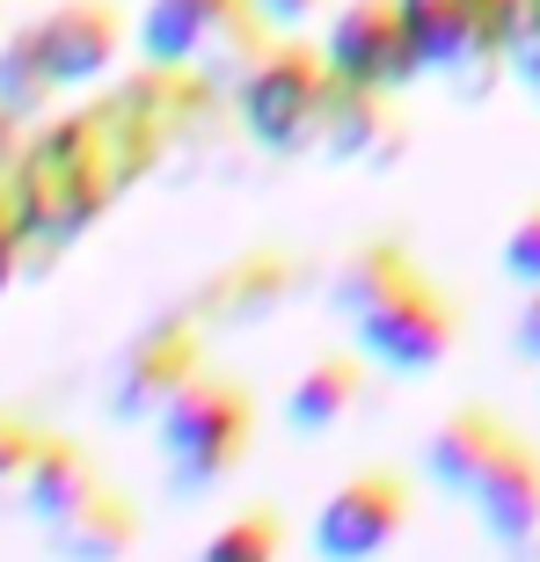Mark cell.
Listing matches in <instances>:
<instances>
[{
	"mask_svg": "<svg viewBox=\"0 0 540 562\" xmlns=\"http://www.w3.org/2000/svg\"><path fill=\"white\" fill-rule=\"evenodd\" d=\"M8 190H15L22 227H30L22 278H44L117 198H125V176H117V154H110L103 110L95 103L44 110L37 125H30V139H22L15 168H8Z\"/></svg>",
	"mask_w": 540,
	"mask_h": 562,
	"instance_id": "6da1fadb",
	"label": "cell"
},
{
	"mask_svg": "<svg viewBox=\"0 0 540 562\" xmlns=\"http://www.w3.org/2000/svg\"><path fill=\"white\" fill-rule=\"evenodd\" d=\"M125 8L117 0H59L0 37V110L37 125L66 88H95L125 59Z\"/></svg>",
	"mask_w": 540,
	"mask_h": 562,
	"instance_id": "7a4b0ae2",
	"label": "cell"
},
{
	"mask_svg": "<svg viewBox=\"0 0 540 562\" xmlns=\"http://www.w3.org/2000/svg\"><path fill=\"white\" fill-rule=\"evenodd\" d=\"M329 95H336V74H329V52L307 37H278L263 59L234 81V125L256 154H307L322 146V117H329Z\"/></svg>",
	"mask_w": 540,
	"mask_h": 562,
	"instance_id": "3957f363",
	"label": "cell"
},
{
	"mask_svg": "<svg viewBox=\"0 0 540 562\" xmlns=\"http://www.w3.org/2000/svg\"><path fill=\"white\" fill-rule=\"evenodd\" d=\"M154 431H161L168 490H176V497H212L256 446V395L227 373H198L183 395L154 417Z\"/></svg>",
	"mask_w": 540,
	"mask_h": 562,
	"instance_id": "277c9868",
	"label": "cell"
},
{
	"mask_svg": "<svg viewBox=\"0 0 540 562\" xmlns=\"http://www.w3.org/2000/svg\"><path fill=\"white\" fill-rule=\"evenodd\" d=\"M453 336H460L453 300L438 292V278L424 271L416 256L373 292V300H365V307L351 314V344L373 358L380 373H402V380H416V373H431V366H446Z\"/></svg>",
	"mask_w": 540,
	"mask_h": 562,
	"instance_id": "5b68a950",
	"label": "cell"
},
{
	"mask_svg": "<svg viewBox=\"0 0 540 562\" xmlns=\"http://www.w3.org/2000/svg\"><path fill=\"white\" fill-rule=\"evenodd\" d=\"M205 322L176 300V307H161L154 322H139V329L125 336V351L110 358V387H103V409L117 424H154L168 409V402L183 395L190 380L205 373Z\"/></svg>",
	"mask_w": 540,
	"mask_h": 562,
	"instance_id": "8992f818",
	"label": "cell"
},
{
	"mask_svg": "<svg viewBox=\"0 0 540 562\" xmlns=\"http://www.w3.org/2000/svg\"><path fill=\"white\" fill-rule=\"evenodd\" d=\"M409 512H416V482L402 468H358L314 512V555L322 562H380L402 541Z\"/></svg>",
	"mask_w": 540,
	"mask_h": 562,
	"instance_id": "52a82bcc",
	"label": "cell"
},
{
	"mask_svg": "<svg viewBox=\"0 0 540 562\" xmlns=\"http://www.w3.org/2000/svg\"><path fill=\"white\" fill-rule=\"evenodd\" d=\"M402 15H409L424 66L446 74L468 103L504 81V8H490V0H402Z\"/></svg>",
	"mask_w": 540,
	"mask_h": 562,
	"instance_id": "ba28073f",
	"label": "cell"
},
{
	"mask_svg": "<svg viewBox=\"0 0 540 562\" xmlns=\"http://www.w3.org/2000/svg\"><path fill=\"white\" fill-rule=\"evenodd\" d=\"M329 74L351 88H380V95H402L416 88V74H431L424 52L409 37V15H402V0H351L344 15H329Z\"/></svg>",
	"mask_w": 540,
	"mask_h": 562,
	"instance_id": "9c48e42d",
	"label": "cell"
},
{
	"mask_svg": "<svg viewBox=\"0 0 540 562\" xmlns=\"http://www.w3.org/2000/svg\"><path fill=\"white\" fill-rule=\"evenodd\" d=\"M292 292H300V256L263 241V249H241V256H227L220 271H205L183 307L198 314L205 329H263L270 314L292 307Z\"/></svg>",
	"mask_w": 540,
	"mask_h": 562,
	"instance_id": "30bf717a",
	"label": "cell"
},
{
	"mask_svg": "<svg viewBox=\"0 0 540 562\" xmlns=\"http://www.w3.org/2000/svg\"><path fill=\"white\" fill-rule=\"evenodd\" d=\"M468 504H475V519H482V533L504 548V555H519L526 548V533H533V519H540V446L533 438H504V453L482 468V482L468 490Z\"/></svg>",
	"mask_w": 540,
	"mask_h": 562,
	"instance_id": "8fae6325",
	"label": "cell"
},
{
	"mask_svg": "<svg viewBox=\"0 0 540 562\" xmlns=\"http://www.w3.org/2000/svg\"><path fill=\"white\" fill-rule=\"evenodd\" d=\"M139 533H146L139 504L125 490L95 482L74 512H59V519L44 526V548H52V562H125L139 548Z\"/></svg>",
	"mask_w": 540,
	"mask_h": 562,
	"instance_id": "7c38bea8",
	"label": "cell"
},
{
	"mask_svg": "<svg viewBox=\"0 0 540 562\" xmlns=\"http://www.w3.org/2000/svg\"><path fill=\"white\" fill-rule=\"evenodd\" d=\"M249 8L256 0H146V15L132 22V44H139V59L190 66V59H205Z\"/></svg>",
	"mask_w": 540,
	"mask_h": 562,
	"instance_id": "4fadbf2b",
	"label": "cell"
},
{
	"mask_svg": "<svg viewBox=\"0 0 540 562\" xmlns=\"http://www.w3.org/2000/svg\"><path fill=\"white\" fill-rule=\"evenodd\" d=\"M322 154H329V161H358V168H387V161H402V117H395V95L336 81L329 117H322Z\"/></svg>",
	"mask_w": 540,
	"mask_h": 562,
	"instance_id": "5bb4252c",
	"label": "cell"
},
{
	"mask_svg": "<svg viewBox=\"0 0 540 562\" xmlns=\"http://www.w3.org/2000/svg\"><path fill=\"white\" fill-rule=\"evenodd\" d=\"M504 438H511V424H504L490 402H460L453 417L431 431V446H424V475H431L446 497H468L482 482V468L504 453Z\"/></svg>",
	"mask_w": 540,
	"mask_h": 562,
	"instance_id": "9a60e30c",
	"label": "cell"
},
{
	"mask_svg": "<svg viewBox=\"0 0 540 562\" xmlns=\"http://www.w3.org/2000/svg\"><path fill=\"white\" fill-rule=\"evenodd\" d=\"M365 366L373 358L358 351H322L307 366V373L285 387V424H292V438H322V431H336V424L351 417L358 402H365Z\"/></svg>",
	"mask_w": 540,
	"mask_h": 562,
	"instance_id": "2e32d148",
	"label": "cell"
},
{
	"mask_svg": "<svg viewBox=\"0 0 540 562\" xmlns=\"http://www.w3.org/2000/svg\"><path fill=\"white\" fill-rule=\"evenodd\" d=\"M95 482H103V468H95V453H88L81 438L44 431L37 453H30V468H22L15 512H22V519H37V526H52L59 512H74V504H81Z\"/></svg>",
	"mask_w": 540,
	"mask_h": 562,
	"instance_id": "e0dca14e",
	"label": "cell"
},
{
	"mask_svg": "<svg viewBox=\"0 0 540 562\" xmlns=\"http://www.w3.org/2000/svg\"><path fill=\"white\" fill-rule=\"evenodd\" d=\"M402 263H409V241H402V234H365V241H351L344 263L329 271V307L351 322V314L365 307V300L402 271Z\"/></svg>",
	"mask_w": 540,
	"mask_h": 562,
	"instance_id": "ac0fdd59",
	"label": "cell"
},
{
	"mask_svg": "<svg viewBox=\"0 0 540 562\" xmlns=\"http://www.w3.org/2000/svg\"><path fill=\"white\" fill-rule=\"evenodd\" d=\"M278 555H285V512H278V504H241V512L198 548V562H278Z\"/></svg>",
	"mask_w": 540,
	"mask_h": 562,
	"instance_id": "d6986e66",
	"label": "cell"
},
{
	"mask_svg": "<svg viewBox=\"0 0 540 562\" xmlns=\"http://www.w3.org/2000/svg\"><path fill=\"white\" fill-rule=\"evenodd\" d=\"M504 74L519 88L540 81V0H511L504 15Z\"/></svg>",
	"mask_w": 540,
	"mask_h": 562,
	"instance_id": "ffe728a7",
	"label": "cell"
},
{
	"mask_svg": "<svg viewBox=\"0 0 540 562\" xmlns=\"http://www.w3.org/2000/svg\"><path fill=\"white\" fill-rule=\"evenodd\" d=\"M37 424L22 417V409H0V504H15L22 490V468H30V453H37Z\"/></svg>",
	"mask_w": 540,
	"mask_h": 562,
	"instance_id": "44dd1931",
	"label": "cell"
},
{
	"mask_svg": "<svg viewBox=\"0 0 540 562\" xmlns=\"http://www.w3.org/2000/svg\"><path fill=\"white\" fill-rule=\"evenodd\" d=\"M497 263H504V278H511L519 292L540 285V198L519 212V220H511V234H504V256H497Z\"/></svg>",
	"mask_w": 540,
	"mask_h": 562,
	"instance_id": "7402d4cb",
	"label": "cell"
},
{
	"mask_svg": "<svg viewBox=\"0 0 540 562\" xmlns=\"http://www.w3.org/2000/svg\"><path fill=\"white\" fill-rule=\"evenodd\" d=\"M511 351H519L526 366H540V285H526V307H519V322H511Z\"/></svg>",
	"mask_w": 540,
	"mask_h": 562,
	"instance_id": "603a6c76",
	"label": "cell"
},
{
	"mask_svg": "<svg viewBox=\"0 0 540 562\" xmlns=\"http://www.w3.org/2000/svg\"><path fill=\"white\" fill-rule=\"evenodd\" d=\"M256 8H263V15L278 22V30H285V37H300V30H307V22L322 15V8H329V0H256Z\"/></svg>",
	"mask_w": 540,
	"mask_h": 562,
	"instance_id": "cb8c5ba5",
	"label": "cell"
},
{
	"mask_svg": "<svg viewBox=\"0 0 540 562\" xmlns=\"http://www.w3.org/2000/svg\"><path fill=\"white\" fill-rule=\"evenodd\" d=\"M22 139H30V125H22L15 110H0V176L15 168V154H22Z\"/></svg>",
	"mask_w": 540,
	"mask_h": 562,
	"instance_id": "d4e9b609",
	"label": "cell"
},
{
	"mask_svg": "<svg viewBox=\"0 0 540 562\" xmlns=\"http://www.w3.org/2000/svg\"><path fill=\"white\" fill-rule=\"evenodd\" d=\"M511 562H540V519H533V533H526V548H519Z\"/></svg>",
	"mask_w": 540,
	"mask_h": 562,
	"instance_id": "484cf974",
	"label": "cell"
},
{
	"mask_svg": "<svg viewBox=\"0 0 540 562\" xmlns=\"http://www.w3.org/2000/svg\"><path fill=\"white\" fill-rule=\"evenodd\" d=\"M533 103H540V81H533Z\"/></svg>",
	"mask_w": 540,
	"mask_h": 562,
	"instance_id": "4316f807",
	"label": "cell"
}]
</instances>
